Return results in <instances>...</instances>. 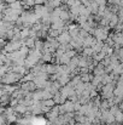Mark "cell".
Wrapping results in <instances>:
<instances>
[{"instance_id":"1","label":"cell","mask_w":123,"mask_h":125,"mask_svg":"<svg viewBox=\"0 0 123 125\" xmlns=\"http://www.w3.org/2000/svg\"><path fill=\"white\" fill-rule=\"evenodd\" d=\"M23 78V75L16 73V72H12V71H8L6 74H4L0 80H1V84H16L18 82H21Z\"/></svg>"},{"instance_id":"2","label":"cell","mask_w":123,"mask_h":125,"mask_svg":"<svg viewBox=\"0 0 123 125\" xmlns=\"http://www.w3.org/2000/svg\"><path fill=\"white\" fill-rule=\"evenodd\" d=\"M21 13H22V12H19V11H17V10H13V9H11V7H7V9H5V11L2 12V20H4V21H7V22L15 23V22L18 20V17L21 16Z\"/></svg>"},{"instance_id":"3","label":"cell","mask_w":123,"mask_h":125,"mask_svg":"<svg viewBox=\"0 0 123 125\" xmlns=\"http://www.w3.org/2000/svg\"><path fill=\"white\" fill-rule=\"evenodd\" d=\"M93 35H94V38H95L97 40H99V42H105V40L109 38V29H107V27L100 26V27L93 29Z\"/></svg>"},{"instance_id":"4","label":"cell","mask_w":123,"mask_h":125,"mask_svg":"<svg viewBox=\"0 0 123 125\" xmlns=\"http://www.w3.org/2000/svg\"><path fill=\"white\" fill-rule=\"evenodd\" d=\"M114 90H115V83L105 84L101 86V96L104 98H112L114 97Z\"/></svg>"},{"instance_id":"5","label":"cell","mask_w":123,"mask_h":125,"mask_svg":"<svg viewBox=\"0 0 123 125\" xmlns=\"http://www.w3.org/2000/svg\"><path fill=\"white\" fill-rule=\"evenodd\" d=\"M19 87L27 92H34L36 90V86L33 80H29V82H22V84L19 85Z\"/></svg>"},{"instance_id":"6","label":"cell","mask_w":123,"mask_h":125,"mask_svg":"<svg viewBox=\"0 0 123 125\" xmlns=\"http://www.w3.org/2000/svg\"><path fill=\"white\" fill-rule=\"evenodd\" d=\"M57 40L59 42V44H69L71 42V35L69 34L68 31H63L58 37H57Z\"/></svg>"},{"instance_id":"7","label":"cell","mask_w":123,"mask_h":125,"mask_svg":"<svg viewBox=\"0 0 123 125\" xmlns=\"http://www.w3.org/2000/svg\"><path fill=\"white\" fill-rule=\"evenodd\" d=\"M60 115V112H59V106H56V107H52L48 112H47V117L48 119L52 122L54 119H57L58 117Z\"/></svg>"},{"instance_id":"8","label":"cell","mask_w":123,"mask_h":125,"mask_svg":"<svg viewBox=\"0 0 123 125\" xmlns=\"http://www.w3.org/2000/svg\"><path fill=\"white\" fill-rule=\"evenodd\" d=\"M13 109H15L18 114H23V115H25V114L28 113V106L22 104V103H18L16 107H13Z\"/></svg>"},{"instance_id":"9","label":"cell","mask_w":123,"mask_h":125,"mask_svg":"<svg viewBox=\"0 0 123 125\" xmlns=\"http://www.w3.org/2000/svg\"><path fill=\"white\" fill-rule=\"evenodd\" d=\"M103 45H104V42H99V40H97V39H95V42H93V45H92L90 47L93 49V51H94V53H95V52H100V51H101Z\"/></svg>"},{"instance_id":"10","label":"cell","mask_w":123,"mask_h":125,"mask_svg":"<svg viewBox=\"0 0 123 125\" xmlns=\"http://www.w3.org/2000/svg\"><path fill=\"white\" fill-rule=\"evenodd\" d=\"M94 42H95V38H93V37H90V35L88 34V35L83 39V47H90Z\"/></svg>"},{"instance_id":"11","label":"cell","mask_w":123,"mask_h":125,"mask_svg":"<svg viewBox=\"0 0 123 125\" xmlns=\"http://www.w3.org/2000/svg\"><path fill=\"white\" fill-rule=\"evenodd\" d=\"M115 123H123V112H122V109H118L115 114Z\"/></svg>"},{"instance_id":"12","label":"cell","mask_w":123,"mask_h":125,"mask_svg":"<svg viewBox=\"0 0 123 125\" xmlns=\"http://www.w3.org/2000/svg\"><path fill=\"white\" fill-rule=\"evenodd\" d=\"M80 77H81V80L83 83H89V82H92V79H93V75H90L88 72H87V73H81Z\"/></svg>"},{"instance_id":"13","label":"cell","mask_w":123,"mask_h":125,"mask_svg":"<svg viewBox=\"0 0 123 125\" xmlns=\"http://www.w3.org/2000/svg\"><path fill=\"white\" fill-rule=\"evenodd\" d=\"M82 51H83V55H84L86 57H92L93 53H94V51H93L92 47H83Z\"/></svg>"},{"instance_id":"14","label":"cell","mask_w":123,"mask_h":125,"mask_svg":"<svg viewBox=\"0 0 123 125\" xmlns=\"http://www.w3.org/2000/svg\"><path fill=\"white\" fill-rule=\"evenodd\" d=\"M93 1H95L98 5H99V7H105L106 6V0H93Z\"/></svg>"},{"instance_id":"15","label":"cell","mask_w":123,"mask_h":125,"mask_svg":"<svg viewBox=\"0 0 123 125\" xmlns=\"http://www.w3.org/2000/svg\"><path fill=\"white\" fill-rule=\"evenodd\" d=\"M111 5H121V0H109Z\"/></svg>"},{"instance_id":"16","label":"cell","mask_w":123,"mask_h":125,"mask_svg":"<svg viewBox=\"0 0 123 125\" xmlns=\"http://www.w3.org/2000/svg\"><path fill=\"white\" fill-rule=\"evenodd\" d=\"M75 1H76V0H64V2H65L68 6H73V5L75 4Z\"/></svg>"},{"instance_id":"17","label":"cell","mask_w":123,"mask_h":125,"mask_svg":"<svg viewBox=\"0 0 123 125\" xmlns=\"http://www.w3.org/2000/svg\"><path fill=\"white\" fill-rule=\"evenodd\" d=\"M80 1H81L82 5H84V6H87V5L90 2V0H80Z\"/></svg>"},{"instance_id":"18","label":"cell","mask_w":123,"mask_h":125,"mask_svg":"<svg viewBox=\"0 0 123 125\" xmlns=\"http://www.w3.org/2000/svg\"><path fill=\"white\" fill-rule=\"evenodd\" d=\"M34 2H35V5H42L45 2V0H34Z\"/></svg>"},{"instance_id":"19","label":"cell","mask_w":123,"mask_h":125,"mask_svg":"<svg viewBox=\"0 0 123 125\" xmlns=\"http://www.w3.org/2000/svg\"><path fill=\"white\" fill-rule=\"evenodd\" d=\"M1 1H4V2H7V4H11V2H13L15 0H1Z\"/></svg>"},{"instance_id":"20","label":"cell","mask_w":123,"mask_h":125,"mask_svg":"<svg viewBox=\"0 0 123 125\" xmlns=\"http://www.w3.org/2000/svg\"><path fill=\"white\" fill-rule=\"evenodd\" d=\"M75 125H84L83 123H77V124H75Z\"/></svg>"},{"instance_id":"21","label":"cell","mask_w":123,"mask_h":125,"mask_svg":"<svg viewBox=\"0 0 123 125\" xmlns=\"http://www.w3.org/2000/svg\"><path fill=\"white\" fill-rule=\"evenodd\" d=\"M121 33H122V35H123V31H121Z\"/></svg>"},{"instance_id":"22","label":"cell","mask_w":123,"mask_h":125,"mask_svg":"<svg viewBox=\"0 0 123 125\" xmlns=\"http://www.w3.org/2000/svg\"><path fill=\"white\" fill-rule=\"evenodd\" d=\"M122 64H123V63H122Z\"/></svg>"}]
</instances>
